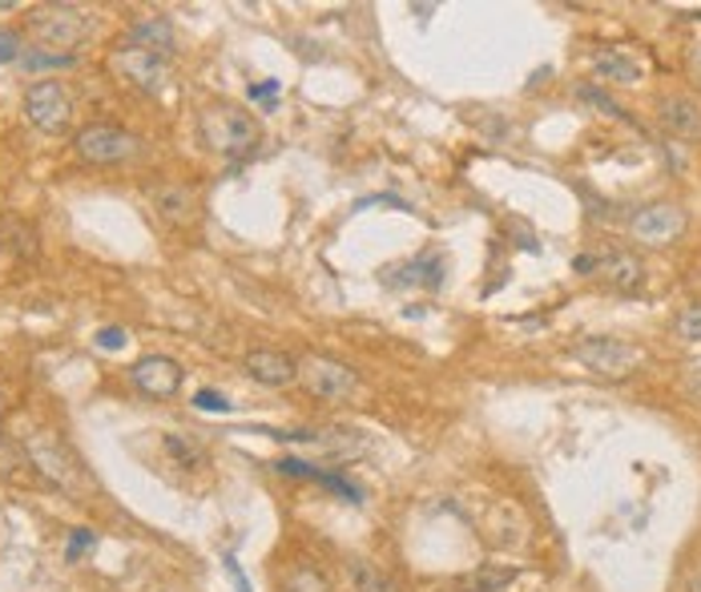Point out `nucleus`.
Listing matches in <instances>:
<instances>
[{"mask_svg": "<svg viewBox=\"0 0 701 592\" xmlns=\"http://www.w3.org/2000/svg\"><path fill=\"white\" fill-rule=\"evenodd\" d=\"M198 134L218 157H246L262 142V125L255 113L238 110V105H210L198 117Z\"/></svg>", "mask_w": 701, "mask_h": 592, "instance_id": "obj_1", "label": "nucleus"}, {"mask_svg": "<svg viewBox=\"0 0 701 592\" xmlns=\"http://www.w3.org/2000/svg\"><path fill=\"white\" fill-rule=\"evenodd\" d=\"M573 355L585 363L589 371L597 375H609V380H625V375H633V371L646 367V351L629 339H609V335H592V339H580L573 346Z\"/></svg>", "mask_w": 701, "mask_h": 592, "instance_id": "obj_2", "label": "nucleus"}, {"mask_svg": "<svg viewBox=\"0 0 701 592\" xmlns=\"http://www.w3.org/2000/svg\"><path fill=\"white\" fill-rule=\"evenodd\" d=\"M299 383L315 395V399H323V403H347V399H355V392H359L355 371L347 367L343 359H331V355H302Z\"/></svg>", "mask_w": 701, "mask_h": 592, "instance_id": "obj_3", "label": "nucleus"}, {"mask_svg": "<svg viewBox=\"0 0 701 592\" xmlns=\"http://www.w3.org/2000/svg\"><path fill=\"white\" fill-rule=\"evenodd\" d=\"M24 444V456L33 459V468L45 476V480H53L56 488H78L81 484V468L78 459L69 456V447L61 444V439L53 436V432H41V427H33V432H24L21 436Z\"/></svg>", "mask_w": 701, "mask_h": 592, "instance_id": "obj_4", "label": "nucleus"}, {"mask_svg": "<svg viewBox=\"0 0 701 592\" xmlns=\"http://www.w3.org/2000/svg\"><path fill=\"white\" fill-rule=\"evenodd\" d=\"M33 33L56 49H73L93 33V17L81 4H45L33 12Z\"/></svg>", "mask_w": 701, "mask_h": 592, "instance_id": "obj_5", "label": "nucleus"}, {"mask_svg": "<svg viewBox=\"0 0 701 592\" xmlns=\"http://www.w3.org/2000/svg\"><path fill=\"white\" fill-rule=\"evenodd\" d=\"M24 117L41 129V134H65L73 125V97L61 81H37L24 93Z\"/></svg>", "mask_w": 701, "mask_h": 592, "instance_id": "obj_6", "label": "nucleus"}, {"mask_svg": "<svg viewBox=\"0 0 701 592\" xmlns=\"http://www.w3.org/2000/svg\"><path fill=\"white\" fill-rule=\"evenodd\" d=\"M73 149H78L81 162L117 166V162L137 154V137L117 129V125H85V129H78V137H73Z\"/></svg>", "mask_w": 701, "mask_h": 592, "instance_id": "obj_7", "label": "nucleus"}, {"mask_svg": "<svg viewBox=\"0 0 701 592\" xmlns=\"http://www.w3.org/2000/svg\"><path fill=\"white\" fill-rule=\"evenodd\" d=\"M113 73L125 81V85H134L142 93H162L169 85V56H157V53H145V49H117L113 53Z\"/></svg>", "mask_w": 701, "mask_h": 592, "instance_id": "obj_8", "label": "nucleus"}, {"mask_svg": "<svg viewBox=\"0 0 701 592\" xmlns=\"http://www.w3.org/2000/svg\"><path fill=\"white\" fill-rule=\"evenodd\" d=\"M629 235L641 242V247H669L685 235V210L681 206H669V201H657L646 206L629 218Z\"/></svg>", "mask_w": 701, "mask_h": 592, "instance_id": "obj_9", "label": "nucleus"}, {"mask_svg": "<svg viewBox=\"0 0 701 592\" xmlns=\"http://www.w3.org/2000/svg\"><path fill=\"white\" fill-rule=\"evenodd\" d=\"M130 380H134L137 392L150 395V399H169V395H178L182 387V367L169 355H145L134 363Z\"/></svg>", "mask_w": 701, "mask_h": 592, "instance_id": "obj_10", "label": "nucleus"}, {"mask_svg": "<svg viewBox=\"0 0 701 592\" xmlns=\"http://www.w3.org/2000/svg\"><path fill=\"white\" fill-rule=\"evenodd\" d=\"M246 375L262 383V387H290V383H299V359L270 351V346H258V351L246 355Z\"/></svg>", "mask_w": 701, "mask_h": 592, "instance_id": "obj_11", "label": "nucleus"}, {"mask_svg": "<svg viewBox=\"0 0 701 592\" xmlns=\"http://www.w3.org/2000/svg\"><path fill=\"white\" fill-rule=\"evenodd\" d=\"M174 45H178V37H174V24L166 17H145L125 33V49H145V53L169 56Z\"/></svg>", "mask_w": 701, "mask_h": 592, "instance_id": "obj_12", "label": "nucleus"}, {"mask_svg": "<svg viewBox=\"0 0 701 592\" xmlns=\"http://www.w3.org/2000/svg\"><path fill=\"white\" fill-rule=\"evenodd\" d=\"M661 125H666L673 137H685V142H698L701 137V105L693 97H661Z\"/></svg>", "mask_w": 701, "mask_h": 592, "instance_id": "obj_13", "label": "nucleus"}, {"mask_svg": "<svg viewBox=\"0 0 701 592\" xmlns=\"http://www.w3.org/2000/svg\"><path fill=\"white\" fill-rule=\"evenodd\" d=\"M597 270H601V282L609 287V291H637L641 282H646V267H641V258L637 255H609L605 262H597Z\"/></svg>", "mask_w": 701, "mask_h": 592, "instance_id": "obj_14", "label": "nucleus"}, {"mask_svg": "<svg viewBox=\"0 0 701 592\" xmlns=\"http://www.w3.org/2000/svg\"><path fill=\"white\" fill-rule=\"evenodd\" d=\"M592 69H597V77L612 81V85H637L646 65L637 61L633 53H625V49H609V53H597L592 56Z\"/></svg>", "mask_w": 701, "mask_h": 592, "instance_id": "obj_15", "label": "nucleus"}, {"mask_svg": "<svg viewBox=\"0 0 701 592\" xmlns=\"http://www.w3.org/2000/svg\"><path fill=\"white\" fill-rule=\"evenodd\" d=\"M347 581H351L355 592H400L395 577L383 572V564H375V560H368V557L347 560Z\"/></svg>", "mask_w": 701, "mask_h": 592, "instance_id": "obj_16", "label": "nucleus"}, {"mask_svg": "<svg viewBox=\"0 0 701 592\" xmlns=\"http://www.w3.org/2000/svg\"><path fill=\"white\" fill-rule=\"evenodd\" d=\"M154 206L162 218H169V222H189L194 218V194L182 190V186H166V190L154 194Z\"/></svg>", "mask_w": 701, "mask_h": 592, "instance_id": "obj_17", "label": "nucleus"}, {"mask_svg": "<svg viewBox=\"0 0 701 592\" xmlns=\"http://www.w3.org/2000/svg\"><path fill=\"white\" fill-rule=\"evenodd\" d=\"M282 592H331V581L315 564H290L282 577Z\"/></svg>", "mask_w": 701, "mask_h": 592, "instance_id": "obj_18", "label": "nucleus"}, {"mask_svg": "<svg viewBox=\"0 0 701 592\" xmlns=\"http://www.w3.org/2000/svg\"><path fill=\"white\" fill-rule=\"evenodd\" d=\"M516 581V569L508 572V569H480V572H467L464 581H456V589L460 592H501V589H508V584Z\"/></svg>", "mask_w": 701, "mask_h": 592, "instance_id": "obj_19", "label": "nucleus"}, {"mask_svg": "<svg viewBox=\"0 0 701 592\" xmlns=\"http://www.w3.org/2000/svg\"><path fill=\"white\" fill-rule=\"evenodd\" d=\"M673 331H678L681 343H701V302H693V307H685V311L678 314Z\"/></svg>", "mask_w": 701, "mask_h": 592, "instance_id": "obj_20", "label": "nucleus"}, {"mask_svg": "<svg viewBox=\"0 0 701 592\" xmlns=\"http://www.w3.org/2000/svg\"><path fill=\"white\" fill-rule=\"evenodd\" d=\"M166 451H174V456H178L182 468H194V464H202V447L186 444L182 436H166Z\"/></svg>", "mask_w": 701, "mask_h": 592, "instance_id": "obj_21", "label": "nucleus"}, {"mask_svg": "<svg viewBox=\"0 0 701 592\" xmlns=\"http://www.w3.org/2000/svg\"><path fill=\"white\" fill-rule=\"evenodd\" d=\"M21 61L29 69H61V65H73V53H24Z\"/></svg>", "mask_w": 701, "mask_h": 592, "instance_id": "obj_22", "label": "nucleus"}, {"mask_svg": "<svg viewBox=\"0 0 701 592\" xmlns=\"http://www.w3.org/2000/svg\"><path fill=\"white\" fill-rule=\"evenodd\" d=\"M21 37L9 33V29H0V65H9V61H21Z\"/></svg>", "mask_w": 701, "mask_h": 592, "instance_id": "obj_23", "label": "nucleus"}, {"mask_svg": "<svg viewBox=\"0 0 701 592\" xmlns=\"http://www.w3.org/2000/svg\"><path fill=\"white\" fill-rule=\"evenodd\" d=\"M194 407H202V412H230V399L223 392H198L194 395Z\"/></svg>", "mask_w": 701, "mask_h": 592, "instance_id": "obj_24", "label": "nucleus"}, {"mask_svg": "<svg viewBox=\"0 0 701 592\" xmlns=\"http://www.w3.org/2000/svg\"><path fill=\"white\" fill-rule=\"evenodd\" d=\"M85 548H93V532H85V528H78V532L69 537L65 560H81V552H85Z\"/></svg>", "mask_w": 701, "mask_h": 592, "instance_id": "obj_25", "label": "nucleus"}, {"mask_svg": "<svg viewBox=\"0 0 701 592\" xmlns=\"http://www.w3.org/2000/svg\"><path fill=\"white\" fill-rule=\"evenodd\" d=\"M97 346L101 351H117V346H125V331L122 326H105L97 335Z\"/></svg>", "mask_w": 701, "mask_h": 592, "instance_id": "obj_26", "label": "nucleus"}, {"mask_svg": "<svg viewBox=\"0 0 701 592\" xmlns=\"http://www.w3.org/2000/svg\"><path fill=\"white\" fill-rule=\"evenodd\" d=\"M685 395H690L693 403H701V363H693V367L685 371Z\"/></svg>", "mask_w": 701, "mask_h": 592, "instance_id": "obj_27", "label": "nucleus"}, {"mask_svg": "<svg viewBox=\"0 0 701 592\" xmlns=\"http://www.w3.org/2000/svg\"><path fill=\"white\" fill-rule=\"evenodd\" d=\"M279 93V81H262V85H250V101H270Z\"/></svg>", "mask_w": 701, "mask_h": 592, "instance_id": "obj_28", "label": "nucleus"}, {"mask_svg": "<svg viewBox=\"0 0 701 592\" xmlns=\"http://www.w3.org/2000/svg\"><path fill=\"white\" fill-rule=\"evenodd\" d=\"M693 73L701 77V45H693Z\"/></svg>", "mask_w": 701, "mask_h": 592, "instance_id": "obj_29", "label": "nucleus"}]
</instances>
